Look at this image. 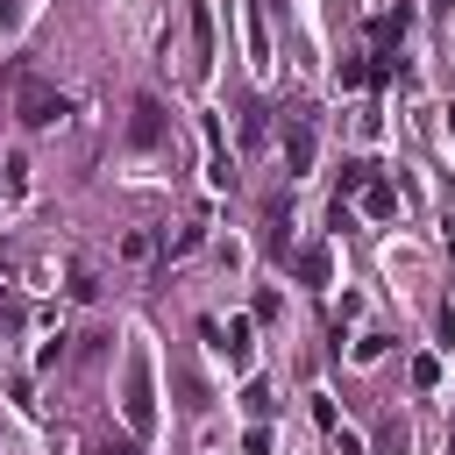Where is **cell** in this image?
I'll use <instances>...</instances> for the list:
<instances>
[{
  "label": "cell",
  "instance_id": "7a4b0ae2",
  "mask_svg": "<svg viewBox=\"0 0 455 455\" xmlns=\"http://www.w3.org/2000/svg\"><path fill=\"white\" fill-rule=\"evenodd\" d=\"M121 412H128V434H149V427H156V391H149V355H142V348L128 355V384H121Z\"/></svg>",
  "mask_w": 455,
  "mask_h": 455
},
{
  "label": "cell",
  "instance_id": "9c48e42d",
  "mask_svg": "<svg viewBox=\"0 0 455 455\" xmlns=\"http://www.w3.org/2000/svg\"><path fill=\"white\" fill-rule=\"evenodd\" d=\"M149 256H156V235L128 228V235H121V263H149Z\"/></svg>",
  "mask_w": 455,
  "mask_h": 455
},
{
  "label": "cell",
  "instance_id": "3957f363",
  "mask_svg": "<svg viewBox=\"0 0 455 455\" xmlns=\"http://www.w3.org/2000/svg\"><path fill=\"white\" fill-rule=\"evenodd\" d=\"M128 142H135V149H156V142H164V100H156V92H142V100H135Z\"/></svg>",
  "mask_w": 455,
  "mask_h": 455
},
{
  "label": "cell",
  "instance_id": "7c38bea8",
  "mask_svg": "<svg viewBox=\"0 0 455 455\" xmlns=\"http://www.w3.org/2000/svg\"><path fill=\"white\" fill-rule=\"evenodd\" d=\"M370 178H377V164H363V156H355V164H341V192H363Z\"/></svg>",
  "mask_w": 455,
  "mask_h": 455
},
{
  "label": "cell",
  "instance_id": "6da1fadb",
  "mask_svg": "<svg viewBox=\"0 0 455 455\" xmlns=\"http://www.w3.org/2000/svg\"><path fill=\"white\" fill-rule=\"evenodd\" d=\"M64 114H71V100H64L50 78H21V85H14V121H21V128L43 135V128H57Z\"/></svg>",
  "mask_w": 455,
  "mask_h": 455
},
{
  "label": "cell",
  "instance_id": "8992f818",
  "mask_svg": "<svg viewBox=\"0 0 455 455\" xmlns=\"http://www.w3.org/2000/svg\"><path fill=\"white\" fill-rule=\"evenodd\" d=\"M249 64L270 71V0H249Z\"/></svg>",
  "mask_w": 455,
  "mask_h": 455
},
{
  "label": "cell",
  "instance_id": "30bf717a",
  "mask_svg": "<svg viewBox=\"0 0 455 455\" xmlns=\"http://www.w3.org/2000/svg\"><path fill=\"white\" fill-rule=\"evenodd\" d=\"M220 348H228V363H235V370H249V320H235Z\"/></svg>",
  "mask_w": 455,
  "mask_h": 455
},
{
  "label": "cell",
  "instance_id": "5b68a950",
  "mask_svg": "<svg viewBox=\"0 0 455 455\" xmlns=\"http://www.w3.org/2000/svg\"><path fill=\"white\" fill-rule=\"evenodd\" d=\"M284 171H291V178L313 171V128H306V121H284Z\"/></svg>",
  "mask_w": 455,
  "mask_h": 455
},
{
  "label": "cell",
  "instance_id": "9a60e30c",
  "mask_svg": "<svg viewBox=\"0 0 455 455\" xmlns=\"http://www.w3.org/2000/svg\"><path fill=\"white\" fill-rule=\"evenodd\" d=\"M14 14H21V0H0V28H7V21H14Z\"/></svg>",
  "mask_w": 455,
  "mask_h": 455
},
{
  "label": "cell",
  "instance_id": "5bb4252c",
  "mask_svg": "<svg viewBox=\"0 0 455 455\" xmlns=\"http://www.w3.org/2000/svg\"><path fill=\"white\" fill-rule=\"evenodd\" d=\"M92 455H135V441H92Z\"/></svg>",
  "mask_w": 455,
  "mask_h": 455
},
{
  "label": "cell",
  "instance_id": "52a82bcc",
  "mask_svg": "<svg viewBox=\"0 0 455 455\" xmlns=\"http://www.w3.org/2000/svg\"><path fill=\"white\" fill-rule=\"evenodd\" d=\"M291 270H299L306 284H327V277H334V256H327V249L313 242V249H299V256H291Z\"/></svg>",
  "mask_w": 455,
  "mask_h": 455
},
{
  "label": "cell",
  "instance_id": "277c9868",
  "mask_svg": "<svg viewBox=\"0 0 455 455\" xmlns=\"http://www.w3.org/2000/svg\"><path fill=\"white\" fill-rule=\"evenodd\" d=\"M206 71H213V7L192 0V78H206Z\"/></svg>",
  "mask_w": 455,
  "mask_h": 455
},
{
  "label": "cell",
  "instance_id": "8fae6325",
  "mask_svg": "<svg viewBox=\"0 0 455 455\" xmlns=\"http://www.w3.org/2000/svg\"><path fill=\"white\" fill-rule=\"evenodd\" d=\"M71 299H100V277H92V263H71V284H64Z\"/></svg>",
  "mask_w": 455,
  "mask_h": 455
},
{
  "label": "cell",
  "instance_id": "4fadbf2b",
  "mask_svg": "<svg viewBox=\"0 0 455 455\" xmlns=\"http://www.w3.org/2000/svg\"><path fill=\"white\" fill-rule=\"evenodd\" d=\"M199 235H206L199 220H192V228H178V242H171V256H192V249H199Z\"/></svg>",
  "mask_w": 455,
  "mask_h": 455
},
{
  "label": "cell",
  "instance_id": "ba28073f",
  "mask_svg": "<svg viewBox=\"0 0 455 455\" xmlns=\"http://www.w3.org/2000/svg\"><path fill=\"white\" fill-rule=\"evenodd\" d=\"M363 213H370V220H391V213H398V192H391L384 178H370V185H363Z\"/></svg>",
  "mask_w": 455,
  "mask_h": 455
}]
</instances>
